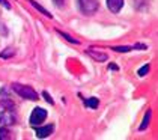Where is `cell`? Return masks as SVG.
<instances>
[{"mask_svg": "<svg viewBox=\"0 0 158 140\" xmlns=\"http://www.w3.org/2000/svg\"><path fill=\"white\" fill-rule=\"evenodd\" d=\"M107 6L113 14H118L123 6V0H107Z\"/></svg>", "mask_w": 158, "mask_h": 140, "instance_id": "cell-8", "label": "cell"}, {"mask_svg": "<svg viewBox=\"0 0 158 140\" xmlns=\"http://www.w3.org/2000/svg\"><path fill=\"white\" fill-rule=\"evenodd\" d=\"M12 91L17 95H20L21 98H26V100H30V101H36L38 100V93L35 89H32L30 86H24V84H18V83H12L11 84Z\"/></svg>", "mask_w": 158, "mask_h": 140, "instance_id": "cell-1", "label": "cell"}, {"mask_svg": "<svg viewBox=\"0 0 158 140\" xmlns=\"http://www.w3.org/2000/svg\"><path fill=\"white\" fill-rule=\"evenodd\" d=\"M45 117H47V110H44V108H41V107H36V108L32 112V115H30V125H32V127L41 125V124L45 121Z\"/></svg>", "mask_w": 158, "mask_h": 140, "instance_id": "cell-3", "label": "cell"}, {"mask_svg": "<svg viewBox=\"0 0 158 140\" xmlns=\"http://www.w3.org/2000/svg\"><path fill=\"white\" fill-rule=\"evenodd\" d=\"M148 72H149V65H145L143 68H140V70H139V75H142V77H143V75H146Z\"/></svg>", "mask_w": 158, "mask_h": 140, "instance_id": "cell-16", "label": "cell"}, {"mask_svg": "<svg viewBox=\"0 0 158 140\" xmlns=\"http://www.w3.org/2000/svg\"><path fill=\"white\" fill-rule=\"evenodd\" d=\"M86 53L94 59L95 62H106V60H107V53L99 51V50H97V48H89Z\"/></svg>", "mask_w": 158, "mask_h": 140, "instance_id": "cell-6", "label": "cell"}, {"mask_svg": "<svg viewBox=\"0 0 158 140\" xmlns=\"http://www.w3.org/2000/svg\"><path fill=\"white\" fill-rule=\"evenodd\" d=\"M57 32H59V30H57ZM59 35H62L65 39H66V41H69V42H73V44H78V41H77V39H74L73 36L66 35V33H63V32H59Z\"/></svg>", "mask_w": 158, "mask_h": 140, "instance_id": "cell-15", "label": "cell"}, {"mask_svg": "<svg viewBox=\"0 0 158 140\" xmlns=\"http://www.w3.org/2000/svg\"><path fill=\"white\" fill-rule=\"evenodd\" d=\"M14 54V51H12V48H6L3 53H0V57H3V59H6V57H11Z\"/></svg>", "mask_w": 158, "mask_h": 140, "instance_id": "cell-14", "label": "cell"}, {"mask_svg": "<svg viewBox=\"0 0 158 140\" xmlns=\"http://www.w3.org/2000/svg\"><path fill=\"white\" fill-rule=\"evenodd\" d=\"M85 104L87 107H90V108H97L98 104H99V101H98L97 98H89V100H85Z\"/></svg>", "mask_w": 158, "mask_h": 140, "instance_id": "cell-12", "label": "cell"}, {"mask_svg": "<svg viewBox=\"0 0 158 140\" xmlns=\"http://www.w3.org/2000/svg\"><path fill=\"white\" fill-rule=\"evenodd\" d=\"M8 139H11L9 129L6 128V127H2V128H0V140H8Z\"/></svg>", "mask_w": 158, "mask_h": 140, "instance_id": "cell-11", "label": "cell"}, {"mask_svg": "<svg viewBox=\"0 0 158 140\" xmlns=\"http://www.w3.org/2000/svg\"><path fill=\"white\" fill-rule=\"evenodd\" d=\"M151 116H152V112H151V110H146L145 119H143V122H142V124H140V127H139V129H140V131H143V129L148 128V125H149V121H151Z\"/></svg>", "mask_w": 158, "mask_h": 140, "instance_id": "cell-9", "label": "cell"}, {"mask_svg": "<svg viewBox=\"0 0 158 140\" xmlns=\"http://www.w3.org/2000/svg\"><path fill=\"white\" fill-rule=\"evenodd\" d=\"M42 95H44V98H45V100L48 101L50 104H54V101L51 100V96H50V95H48V93H47V92H44V93H42Z\"/></svg>", "mask_w": 158, "mask_h": 140, "instance_id": "cell-17", "label": "cell"}, {"mask_svg": "<svg viewBox=\"0 0 158 140\" xmlns=\"http://www.w3.org/2000/svg\"><path fill=\"white\" fill-rule=\"evenodd\" d=\"M111 50H114V51H118V53H127V51L134 50V47H113Z\"/></svg>", "mask_w": 158, "mask_h": 140, "instance_id": "cell-13", "label": "cell"}, {"mask_svg": "<svg viewBox=\"0 0 158 140\" xmlns=\"http://www.w3.org/2000/svg\"><path fill=\"white\" fill-rule=\"evenodd\" d=\"M53 131H54V125H47V127H36V136L39 139H45V137H48L53 134Z\"/></svg>", "mask_w": 158, "mask_h": 140, "instance_id": "cell-7", "label": "cell"}, {"mask_svg": "<svg viewBox=\"0 0 158 140\" xmlns=\"http://www.w3.org/2000/svg\"><path fill=\"white\" fill-rule=\"evenodd\" d=\"M53 2H54V3H56L59 8H62V6L65 5V0H53Z\"/></svg>", "mask_w": 158, "mask_h": 140, "instance_id": "cell-19", "label": "cell"}, {"mask_svg": "<svg viewBox=\"0 0 158 140\" xmlns=\"http://www.w3.org/2000/svg\"><path fill=\"white\" fill-rule=\"evenodd\" d=\"M15 122H17V116L12 108H5L3 112H0V125L6 127V125H12Z\"/></svg>", "mask_w": 158, "mask_h": 140, "instance_id": "cell-4", "label": "cell"}, {"mask_svg": "<svg viewBox=\"0 0 158 140\" xmlns=\"http://www.w3.org/2000/svg\"><path fill=\"white\" fill-rule=\"evenodd\" d=\"M32 6H33V8H36V9H38L39 12H41V14H44V15H47L48 18H51V14H50V12L47 11V9H44V8H42V6H41V5H39L38 2L32 0Z\"/></svg>", "mask_w": 158, "mask_h": 140, "instance_id": "cell-10", "label": "cell"}, {"mask_svg": "<svg viewBox=\"0 0 158 140\" xmlns=\"http://www.w3.org/2000/svg\"><path fill=\"white\" fill-rule=\"evenodd\" d=\"M0 3H2V5H3L6 9H11V5L8 3V0H0Z\"/></svg>", "mask_w": 158, "mask_h": 140, "instance_id": "cell-18", "label": "cell"}, {"mask_svg": "<svg viewBox=\"0 0 158 140\" xmlns=\"http://www.w3.org/2000/svg\"><path fill=\"white\" fill-rule=\"evenodd\" d=\"M0 105L3 108H14V101L11 100V96L8 95V87H3L0 91Z\"/></svg>", "mask_w": 158, "mask_h": 140, "instance_id": "cell-5", "label": "cell"}, {"mask_svg": "<svg viewBox=\"0 0 158 140\" xmlns=\"http://www.w3.org/2000/svg\"><path fill=\"white\" fill-rule=\"evenodd\" d=\"M77 3H78L80 12L85 14V15L95 14V12L98 11V6H99L98 0H77Z\"/></svg>", "mask_w": 158, "mask_h": 140, "instance_id": "cell-2", "label": "cell"}]
</instances>
